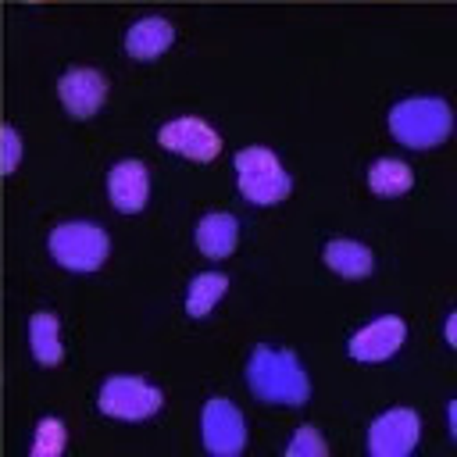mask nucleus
<instances>
[{
	"label": "nucleus",
	"mask_w": 457,
	"mask_h": 457,
	"mask_svg": "<svg viewBox=\"0 0 457 457\" xmlns=\"http://www.w3.org/2000/svg\"><path fill=\"white\" fill-rule=\"evenodd\" d=\"M107 200L114 211L121 214H136L146 207L150 200V171L143 161H118L111 171H107Z\"/></svg>",
	"instance_id": "obj_11"
},
{
	"label": "nucleus",
	"mask_w": 457,
	"mask_h": 457,
	"mask_svg": "<svg viewBox=\"0 0 457 457\" xmlns=\"http://www.w3.org/2000/svg\"><path fill=\"white\" fill-rule=\"evenodd\" d=\"M29 346H32V357L39 364H61L64 357V343H61V321L57 314L50 311H36L32 321H29Z\"/></svg>",
	"instance_id": "obj_15"
},
{
	"label": "nucleus",
	"mask_w": 457,
	"mask_h": 457,
	"mask_svg": "<svg viewBox=\"0 0 457 457\" xmlns=\"http://www.w3.org/2000/svg\"><path fill=\"white\" fill-rule=\"evenodd\" d=\"M446 343H450V346H457V314H450V318H446Z\"/></svg>",
	"instance_id": "obj_21"
},
{
	"label": "nucleus",
	"mask_w": 457,
	"mask_h": 457,
	"mask_svg": "<svg viewBox=\"0 0 457 457\" xmlns=\"http://www.w3.org/2000/svg\"><path fill=\"white\" fill-rule=\"evenodd\" d=\"M164 403L161 389L136 378V375H111L104 386H100V396H96V407L107 414V418H121V421H139V418H150L157 414Z\"/></svg>",
	"instance_id": "obj_5"
},
{
	"label": "nucleus",
	"mask_w": 457,
	"mask_h": 457,
	"mask_svg": "<svg viewBox=\"0 0 457 457\" xmlns=\"http://www.w3.org/2000/svg\"><path fill=\"white\" fill-rule=\"evenodd\" d=\"M200 436H204L207 453H214V457H236L246 446L243 411L232 400H225V396H211L204 403V414H200Z\"/></svg>",
	"instance_id": "obj_6"
},
{
	"label": "nucleus",
	"mask_w": 457,
	"mask_h": 457,
	"mask_svg": "<svg viewBox=\"0 0 457 457\" xmlns=\"http://www.w3.org/2000/svg\"><path fill=\"white\" fill-rule=\"evenodd\" d=\"M403 339H407L403 318L386 314V318H375L364 328H357L350 336V346L346 350H350L353 361H386V357H393L403 346Z\"/></svg>",
	"instance_id": "obj_10"
},
{
	"label": "nucleus",
	"mask_w": 457,
	"mask_h": 457,
	"mask_svg": "<svg viewBox=\"0 0 457 457\" xmlns=\"http://www.w3.org/2000/svg\"><path fill=\"white\" fill-rule=\"evenodd\" d=\"M157 143L179 157H189V161H214L221 154V136L200 121V118H175L168 125H161L157 132Z\"/></svg>",
	"instance_id": "obj_8"
},
{
	"label": "nucleus",
	"mask_w": 457,
	"mask_h": 457,
	"mask_svg": "<svg viewBox=\"0 0 457 457\" xmlns=\"http://www.w3.org/2000/svg\"><path fill=\"white\" fill-rule=\"evenodd\" d=\"M325 453H328V443L314 425H300L293 443L286 446V457H325Z\"/></svg>",
	"instance_id": "obj_19"
},
{
	"label": "nucleus",
	"mask_w": 457,
	"mask_h": 457,
	"mask_svg": "<svg viewBox=\"0 0 457 457\" xmlns=\"http://www.w3.org/2000/svg\"><path fill=\"white\" fill-rule=\"evenodd\" d=\"M64 443H68L64 421H61V418H39L29 453H32V457H61V453H64Z\"/></svg>",
	"instance_id": "obj_18"
},
{
	"label": "nucleus",
	"mask_w": 457,
	"mask_h": 457,
	"mask_svg": "<svg viewBox=\"0 0 457 457\" xmlns=\"http://www.w3.org/2000/svg\"><path fill=\"white\" fill-rule=\"evenodd\" d=\"M171 43H175V25L161 14H146L132 21V29L125 32V54L136 61H157Z\"/></svg>",
	"instance_id": "obj_12"
},
{
	"label": "nucleus",
	"mask_w": 457,
	"mask_h": 457,
	"mask_svg": "<svg viewBox=\"0 0 457 457\" xmlns=\"http://www.w3.org/2000/svg\"><path fill=\"white\" fill-rule=\"evenodd\" d=\"M421 421L411 407H393L378 414L368 428V453L371 457H407L418 446Z\"/></svg>",
	"instance_id": "obj_7"
},
{
	"label": "nucleus",
	"mask_w": 457,
	"mask_h": 457,
	"mask_svg": "<svg viewBox=\"0 0 457 457\" xmlns=\"http://www.w3.org/2000/svg\"><path fill=\"white\" fill-rule=\"evenodd\" d=\"M321 257L343 278H364L375 268V253L364 243H357V239H332V243H325Z\"/></svg>",
	"instance_id": "obj_14"
},
{
	"label": "nucleus",
	"mask_w": 457,
	"mask_h": 457,
	"mask_svg": "<svg viewBox=\"0 0 457 457\" xmlns=\"http://www.w3.org/2000/svg\"><path fill=\"white\" fill-rule=\"evenodd\" d=\"M193 239H196V246H200L204 257L221 261V257H228V253L236 250V243H239V221H236L232 214H225V211H211V214H204V218L196 221Z\"/></svg>",
	"instance_id": "obj_13"
},
{
	"label": "nucleus",
	"mask_w": 457,
	"mask_h": 457,
	"mask_svg": "<svg viewBox=\"0 0 457 457\" xmlns=\"http://www.w3.org/2000/svg\"><path fill=\"white\" fill-rule=\"evenodd\" d=\"M228 289V278L221 271H200L189 278V289H186V314L189 318H207L211 307L225 296Z\"/></svg>",
	"instance_id": "obj_16"
},
{
	"label": "nucleus",
	"mask_w": 457,
	"mask_h": 457,
	"mask_svg": "<svg viewBox=\"0 0 457 457\" xmlns=\"http://www.w3.org/2000/svg\"><path fill=\"white\" fill-rule=\"evenodd\" d=\"M46 250L68 271H96L107 261L111 239L96 221H61L50 228Z\"/></svg>",
	"instance_id": "obj_4"
},
{
	"label": "nucleus",
	"mask_w": 457,
	"mask_h": 457,
	"mask_svg": "<svg viewBox=\"0 0 457 457\" xmlns=\"http://www.w3.org/2000/svg\"><path fill=\"white\" fill-rule=\"evenodd\" d=\"M450 432H457V407L450 403Z\"/></svg>",
	"instance_id": "obj_22"
},
{
	"label": "nucleus",
	"mask_w": 457,
	"mask_h": 457,
	"mask_svg": "<svg viewBox=\"0 0 457 457\" xmlns=\"http://www.w3.org/2000/svg\"><path fill=\"white\" fill-rule=\"evenodd\" d=\"M57 96H61V104L71 118L86 121L107 100V79L96 68H68L57 82Z\"/></svg>",
	"instance_id": "obj_9"
},
{
	"label": "nucleus",
	"mask_w": 457,
	"mask_h": 457,
	"mask_svg": "<svg viewBox=\"0 0 457 457\" xmlns=\"http://www.w3.org/2000/svg\"><path fill=\"white\" fill-rule=\"evenodd\" d=\"M21 161V136L14 125H0V175H11Z\"/></svg>",
	"instance_id": "obj_20"
},
{
	"label": "nucleus",
	"mask_w": 457,
	"mask_h": 457,
	"mask_svg": "<svg viewBox=\"0 0 457 457\" xmlns=\"http://www.w3.org/2000/svg\"><path fill=\"white\" fill-rule=\"evenodd\" d=\"M453 129L450 104L439 96H407L389 111V132L411 150H432L446 143Z\"/></svg>",
	"instance_id": "obj_2"
},
{
	"label": "nucleus",
	"mask_w": 457,
	"mask_h": 457,
	"mask_svg": "<svg viewBox=\"0 0 457 457\" xmlns=\"http://www.w3.org/2000/svg\"><path fill=\"white\" fill-rule=\"evenodd\" d=\"M368 186L378 196H400V193H407L414 186V171L400 157H378L368 168Z\"/></svg>",
	"instance_id": "obj_17"
},
{
	"label": "nucleus",
	"mask_w": 457,
	"mask_h": 457,
	"mask_svg": "<svg viewBox=\"0 0 457 457\" xmlns=\"http://www.w3.org/2000/svg\"><path fill=\"white\" fill-rule=\"evenodd\" d=\"M246 386L261 403H286L303 407L311 396V382L293 350H268L257 346L246 361Z\"/></svg>",
	"instance_id": "obj_1"
},
{
	"label": "nucleus",
	"mask_w": 457,
	"mask_h": 457,
	"mask_svg": "<svg viewBox=\"0 0 457 457\" xmlns=\"http://www.w3.org/2000/svg\"><path fill=\"white\" fill-rule=\"evenodd\" d=\"M236 182H239V193L257 207H271L286 200L293 189L289 171L268 146H246L236 154Z\"/></svg>",
	"instance_id": "obj_3"
}]
</instances>
